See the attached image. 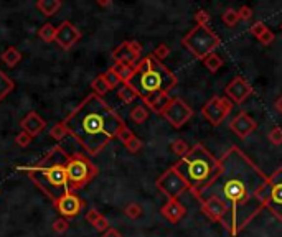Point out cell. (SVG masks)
I'll return each instance as SVG.
<instances>
[{
    "mask_svg": "<svg viewBox=\"0 0 282 237\" xmlns=\"http://www.w3.org/2000/svg\"><path fill=\"white\" fill-rule=\"evenodd\" d=\"M173 170L185 179L190 186V191L205 188L213 181V178L219 172V158L201 144H196L190 151L173 165Z\"/></svg>",
    "mask_w": 282,
    "mask_h": 237,
    "instance_id": "obj_5",
    "label": "cell"
},
{
    "mask_svg": "<svg viewBox=\"0 0 282 237\" xmlns=\"http://www.w3.org/2000/svg\"><path fill=\"white\" fill-rule=\"evenodd\" d=\"M210 13L206 10H198L195 13V25H203V27H210Z\"/></svg>",
    "mask_w": 282,
    "mask_h": 237,
    "instance_id": "obj_38",
    "label": "cell"
},
{
    "mask_svg": "<svg viewBox=\"0 0 282 237\" xmlns=\"http://www.w3.org/2000/svg\"><path fill=\"white\" fill-rule=\"evenodd\" d=\"M64 168H66V175H68L69 191L73 193L83 189L99 173L96 165H94L86 155L79 153V151H73V153L68 155V162L64 165Z\"/></svg>",
    "mask_w": 282,
    "mask_h": 237,
    "instance_id": "obj_6",
    "label": "cell"
},
{
    "mask_svg": "<svg viewBox=\"0 0 282 237\" xmlns=\"http://www.w3.org/2000/svg\"><path fill=\"white\" fill-rule=\"evenodd\" d=\"M117 139L122 142V145H124L125 148L130 151V153H139V151L142 150V147H144L142 140H140L139 137L129 129V127H125V129L122 130L119 135H117Z\"/></svg>",
    "mask_w": 282,
    "mask_h": 237,
    "instance_id": "obj_20",
    "label": "cell"
},
{
    "mask_svg": "<svg viewBox=\"0 0 282 237\" xmlns=\"http://www.w3.org/2000/svg\"><path fill=\"white\" fill-rule=\"evenodd\" d=\"M224 94H226V97L231 102L241 106V104L246 102L249 96L252 94V86L246 78L236 76V78H233L231 81L228 83V86L224 88Z\"/></svg>",
    "mask_w": 282,
    "mask_h": 237,
    "instance_id": "obj_14",
    "label": "cell"
},
{
    "mask_svg": "<svg viewBox=\"0 0 282 237\" xmlns=\"http://www.w3.org/2000/svg\"><path fill=\"white\" fill-rule=\"evenodd\" d=\"M219 43H221L219 36L216 35L210 27H203V25H195L182 40V45L185 46L196 59H201V61L208 55L215 53Z\"/></svg>",
    "mask_w": 282,
    "mask_h": 237,
    "instance_id": "obj_7",
    "label": "cell"
},
{
    "mask_svg": "<svg viewBox=\"0 0 282 237\" xmlns=\"http://www.w3.org/2000/svg\"><path fill=\"white\" fill-rule=\"evenodd\" d=\"M125 84L137 92L149 111L160 114L165 102L170 99V92L178 84V79L162 61L147 55L135 64L134 73Z\"/></svg>",
    "mask_w": 282,
    "mask_h": 237,
    "instance_id": "obj_3",
    "label": "cell"
},
{
    "mask_svg": "<svg viewBox=\"0 0 282 237\" xmlns=\"http://www.w3.org/2000/svg\"><path fill=\"white\" fill-rule=\"evenodd\" d=\"M142 56V45L137 40H127L121 43L117 48L112 51V59L114 63H125L130 66H135Z\"/></svg>",
    "mask_w": 282,
    "mask_h": 237,
    "instance_id": "obj_13",
    "label": "cell"
},
{
    "mask_svg": "<svg viewBox=\"0 0 282 237\" xmlns=\"http://www.w3.org/2000/svg\"><path fill=\"white\" fill-rule=\"evenodd\" d=\"M117 97H119L124 104H132L139 96H137V92H135L134 89L129 86V84L124 83V84H121V86L117 88Z\"/></svg>",
    "mask_w": 282,
    "mask_h": 237,
    "instance_id": "obj_27",
    "label": "cell"
},
{
    "mask_svg": "<svg viewBox=\"0 0 282 237\" xmlns=\"http://www.w3.org/2000/svg\"><path fill=\"white\" fill-rule=\"evenodd\" d=\"M53 206L63 219H73V217H78L81 214L86 203H84L83 198H79L76 193L68 191L66 194H63L58 201L53 203Z\"/></svg>",
    "mask_w": 282,
    "mask_h": 237,
    "instance_id": "obj_12",
    "label": "cell"
},
{
    "mask_svg": "<svg viewBox=\"0 0 282 237\" xmlns=\"http://www.w3.org/2000/svg\"><path fill=\"white\" fill-rule=\"evenodd\" d=\"M233 111V102L226 96H213L201 107V116L213 127L221 125Z\"/></svg>",
    "mask_w": 282,
    "mask_h": 237,
    "instance_id": "obj_10",
    "label": "cell"
},
{
    "mask_svg": "<svg viewBox=\"0 0 282 237\" xmlns=\"http://www.w3.org/2000/svg\"><path fill=\"white\" fill-rule=\"evenodd\" d=\"M160 214L168 222L177 224V222H180L187 216V207L180 200H167L165 205L160 207Z\"/></svg>",
    "mask_w": 282,
    "mask_h": 237,
    "instance_id": "obj_18",
    "label": "cell"
},
{
    "mask_svg": "<svg viewBox=\"0 0 282 237\" xmlns=\"http://www.w3.org/2000/svg\"><path fill=\"white\" fill-rule=\"evenodd\" d=\"M149 109L144 106V104H137V106H134L132 109H130V112H129V117H130V120L134 122V124H137V125H142L145 120L149 118Z\"/></svg>",
    "mask_w": 282,
    "mask_h": 237,
    "instance_id": "obj_25",
    "label": "cell"
},
{
    "mask_svg": "<svg viewBox=\"0 0 282 237\" xmlns=\"http://www.w3.org/2000/svg\"><path fill=\"white\" fill-rule=\"evenodd\" d=\"M104 76H106V79H107V83H109V86H111V89H117L122 84V81L119 78H117V74L112 71L111 68L106 71L104 73Z\"/></svg>",
    "mask_w": 282,
    "mask_h": 237,
    "instance_id": "obj_40",
    "label": "cell"
},
{
    "mask_svg": "<svg viewBox=\"0 0 282 237\" xmlns=\"http://www.w3.org/2000/svg\"><path fill=\"white\" fill-rule=\"evenodd\" d=\"M35 7L45 17H51L61 8V0H38L35 3Z\"/></svg>",
    "mask_w": 282,
    "mask_h": 237,
    "instance_id": "obj_22",
    "label": "cell"
},
{
    "mask_svg": "<svg viewBox=\"0 0 282 237\" xmlns=\"http://www.w3.org/2000/svg\"><path fill=\"white\" fill-rule=\"evenodd\" d=\"M238 15H239V20H243V22L251 20V18H252V8L248 7V5L239 7L238 8Z\"/></svg>",
    "mask_w": 282,
    "mask_h": 237,
    "instance_id": "obj_41",
    "label": "cell"
},
{
    "mask_svg": "<svg viewBox=\"0 0 282 237\" xmlns=\"http://www.w3.org/2000/svg\"><path fill=\"white\" fill-rule=\"evenodd\" d=\"M97 5H99V7H111L112 3L109 2V0H99V2H97Z\"/></svg>",
    "mask_w": 282,
    "mask_h": 237,
    "instance_id": "obj_44",
    "label": "cell"
},
{
    "mask_svg": "<svg viewBox=\"0 0 282 237\" xmlns=\"http://www.w3.org/2000/svg\"><path fill=\"white\" fill-rule=\"evenodd\" d=\"M101 237H124V236H122L117 229H112V227H111L109 231L102 232V236H101Z\"/></svg>",
    "mask_w": 282,
    "mask_h": 237,
    "instance_id": "obj_42",
    "label": "cell"
},
{
    "mask_svg": "<svg viewBox=\"0 0 282 237\" xmlns=\"http://www.w3.org/2000/svg\"><path fill=\"white\" fill-rule=\"evenodd\" d=\"M168 53H170V48L165 45V43H160L157 46V48L154 50V53H152V56L155 59H158V61H162V59H165L167 56H168Z\"/></svg>",
    "mask_w": 282,
    "mask_h": 237,
    "instance_id": "obj_39",
    "label": "cell"
},
{
    "mask_svg": "<svg viewBox=\"0 0 282 237\" xmlns=\"http://www.w3.org/2000/svg\"><path fill=\"white\" fill-rule=\"evenodd\" d=\"M31 140H33V137L28 135L27 132H18V134L15 135V144L20 147V148H27L28 145L31 144Z\"/></svg>",
    "mask_w": 282,
    "mask_h": 237,
    "instance_id": "obj_37",
    "label": "cell"
},
{
    "mask_svg": "<svg viewBox=\"0 0 282 237\" xmlns=\"http://www.w3.org/2000/svg\"><path fill=\"white\" fill-rule=\"evenodd\" d=\"M68 134L88 155H97L125 129V122L104 99L89 94L63 120Z\"/></svg>",
    "mask_w": 282,
    "mask_h": 237,
    "instance_id": "obj_2",
    "label": "cell"
},
{
    "mask_svg": "<svg viewBox=\"0 0 282 237\" xmlns=\"http://www.w3.org/2000/svg\"><path fill=\"white\" fill-rule=\"evenodd\" d=\"M203 64L208 68V71L210 73H216V71H219L221 69V66L224 64V61H223V58L219 56L218 53H211V55H208L206 58L203 59Z\"/></svg>",
    "mask_w": 282,
    "mask_h": 237,
    "instance_id": "obj_29",
    "label": "cell"
},
{
    "mask_svg": "<svg viewBox=\"0 0 282 237\" xmlns=\"http://www.w3.org/2000/svg\"><path fill=\"white\" fill-rule=\"evenodd\" d=\"M170 147H172V151L178 156V158H183V156H185L188 151H190V145H188L183 139L173 140Z\"/></svg>",
    "mask_w": 282,
    "mask_h": 237,
    "instance_id": "obj_31",
    "label": "cell"
},
{
    "mask_svg": "<svg viewBox=\"0 0 282 237\" xmlns=\"http://www.w3.org/2000/svg\"><path fill=\"white\" fill-rule=\"evenodd\" d=\"M193 109L183 101L182 97H170L163 106L160 116L175 129H180L193 117Z\"/></svg>",
    "mask_w": 282,
    "mask_h": 237,
    "instance_id": "obj_9",
    "label": "cell"
},
{
    "mask_svg": "<svg viewBox=\"0 0 282 237\" xmlns=\"http://www.w3.org/2000/svg\"><path fill=\"white\" fill-rule=\"evenodd\" d=\"M111 69L114 71V73L117 74V78H119L122 84H124V83H127L129 78L132 76L135 66L125 64V63H114V66H111Z\"/></svg>",
    "mask_w": 282,
    "mask_h": 237,
    "instance_id": "obj_26",
    "label": "cell"
},
{
    "mask_svg": "<svg viewBox=\"0 0 282 237\" xmlns=\"http://www.w3.org/2000/svg\"><path fill=\"white\" fill-rule=\"evenodd\" d=\"M2 61L10 68H15V66L22 61V53L17 46H8V48L2 53Z\"/></svg>",
    "mask_w": 282,
    "mask_h": 237,
    "instance_id": "obj_24",
    "label": "cell"
},
{
    "mask_svg": "<svg viewBox=\"0 0 282 237\" xmlns=\"http://www.w3.org/2000/svg\"><path fill=\"white\" fill-rule=\"evenodd\" d=\"M267 140L271 142L274 147H281L282 145V127L274 125L267 134Z\"/></svg>",
    "mask_w": 282,
    "mask_h": 237,
    "instance_id": "obj_34",
    "label": "cell"
},
{
    "mask_svg": "<svg viewBox=\"0 0 282 237\" xmlns=\"http://www.w3.org/2000/svg\"><path fill=\"white\" fill-rule=\"evenodd\" d=\"M81 40V31L79 28L71 23L69 20H64L60 23V27H56V38L55 41L58 43L63 50L73 48L78 41Z\"/></svg>",
    "mask_w": 282,
    "mask_h": 237,
    "instance_id": "obj_16",
    "label": "cell"
},
{
    "mask_svg": "<svg viewBox=\"0 0 282 237\" xmlns=\"http://www.w3.org/2000/svg\"><path fill=\"white\" fill-rule=\"evenodd\" d=\"M86 221L94 227V229H97L99 232H106V231L111 229L109 221H107L97 209H89L86 212Z\"/></svg>",
    "mask_w": 282,
    "mask_h": 237,
    "instance_id": "obj_21",
    "label": "cell"
},
{
    "mask_svg": "<svg viewBox=\"0 0 282 237\" xmlns=\"http://www.w3.org/2000/svg\"><path fill=\"white\" fill-rule=\"evenodd\" d=\"M13 89H15V83H13L2 69H0V102H2L3 99L13 91Z\"/></svg>",
    "mask_w": 282,
    "mask_h": 237,
    "instance_id": "obj_28",
    "label": "cell"
},
{
    "mask_svg": "<svg viewBox=\"0 0 282 237\" xmlns=\"http://www.w3.org/2000/svg\"><path fill=\"white\" fill-rule=\"evenodd\" d=\"M264 207L276 219L282 221V167L269 177V183L264 191Z\"/></svg>",
    "mask_w": 282,
    "mask_h": 237,
    "instance_id": "obj_11",
    "label": "cell"
},
{
    "mask_svg": "<svg viewBox=\"0 0 282 237\" xmlns=\"http://www.w3.org/2000/svg\"><path fill=\"white\" fill-rule=\"evenodd\" d=\"M249 31H251V35L256 36V40H259L264 46L272 45V43H274V40H276L274 31H272L271 28L267 27L264 22H261V20L256 22V23H252V25L249 27Z\"/></svg>",
    "mask_w": 282,
    "mask_h": 237,
    "instance_id": "obj_19",
    "label": "cell"
},
{
    "mask_svg": "<svg viewBox=\"0 0 282 237\" xmlns=\"http://www.w3.org/2000/svg\"><path fill=\"white\" fill-rule=\"evenodd\" d=\"M269 177L239 147L233 145L219 158V172L205 188L191 191L213 222L236 237L264 209Z\"/></svg>",
    "mask_w": 282,
    "mask_h": 237,
    "instance_id": "obj_1",
    "label": "cell"
},
{
    "mask_svg": "<svg viewBox=\"0 0 282 237\" xmlns=\"http://www.w3.org/2000/svg\"><path fill=\"white\" fill-rule=\"evenodd\" d=\"M155 186L160 191L167 200H178L185 191H190V186L187 184V181L183 179L178 172L170 167L167 172H163L160 177L155 181Z\"/></svg>",
    "mask_w": 282,
    "mask_h": 237,
    "instance_id": "obj_8",
    "label": "cell"
},
{
    "mask_svg": "<svg viewBox=\"0 0 282 237\" xmlns=\"http://www.w3.org/2000/svg\"><path fill=\"white\" fill-rule=\"evenodd\" d=\"M20 127H22V130L27 132L28 135L38 137L41 132L46 129V120L40 116L38 112L31 111L20 120Z\"/></svg>",
    "mask_w": 282,
    "mask_h": 237,
    "instance_id": "obj_17",
    "label": "cell"
},
{
    "mask_svg": "<svg viewBox=\"0 0 282 237\" xmlns=\"http://www.w3.org/2000/svg\"><path fill=\"white\" fill-rule=\"evenodd\" d=\"M66 135H69V134H68L66 127H64V124H63V120L58 122V124H55L50 130V137L51 139H55L56 142H61Z\"/></svg>",
    "mask_w": 282,
    "mask_h": 237,
    "instance_id": "obj_33",
    "label": "cell"
},
{
    "mask_svg": "<svg viewBox=\"0 0 282 237\" xmlns=\"http://www.w3.org/2000/svg\"><path fill=\"white\" fill-rule=\"evenodd\" d=\"M68 151L61 145H55L38 163L23 168L36 188H40L51 203H56L69 191L68 175L64 165L68 162Z\"/></svg>",
    "mask_w": 282,
    "mask_h": 237,
    "instance_id": "obj_4",
    "label": "cell"
},
{
    "mask_svg": "<svg viewBox=\"0 0 282 237\" xmlns=\"http://www.w3.org/2000/svg\"><path fill=\"white\" fill-rule=\"evenodd\" d=\"M274 109L282 116V94H281L279 97H277V101L274 102Z\"/></svg>",
    "mask_w": 282,
    "mask_h": 237,
    "instance_id": "obj_43",
    "label": "cell"
},
{
    "mask_svg": "<svg viewBox=\"0 0 282 237\" xmlns=\"http://www.w3.org/2000/svg\"><path fill=\"white\" fill-rule=\"evenodd\" d=\"M91 89H93V94H96V96H99V97H102V96H104V94H107L109 91H112L111 86H109V83H107V79H106L104 73H102V74H97L96 78L93 79Z\"/></svg>",
    "mask_w": 282,
    "mask_h": 237,
    "instance_id": "obj_23",
    "label": "cell"
},
{
    "mask_svg": "<svg viewBox=\"0 0 282 237\" xmlns=\"http://www.w3.org/2000/svg\"><path fill=\"white\" fill-rule=\"evenodd\" d=\"M124 214L129 217V219H139L140 216L144 214V209H142V206L139 205V203H129L127 206L124 207Z\"/></svg>",
    "mask_w": 282,
    "mask_h": 237,
    "instance_id": "obj_32",
    "label": "cell"
},
{
    "mask_svg": "<svg viewBox=\"0 0 282 237\" xmlns=\"http://www.w3.org/2000/svg\"><path fill=\"white\" fill-rule=\"evenodd\" d=\"M279 28H281V31H282V23H281V27H279Z\"/></svg>",
    "mask_w": 282,
    "mask_h": 237,
    "instance_id": "obj_45",
    "label": "cell"
},
{
    "mask_svg": "<svg viewBox=\"0 0 282 237\" xmlns=\"http://www.w3.org/2000/svg\"><path fill=\"white\" fill-rule=\"evenodd\" d=\"M51 229H53L55 234H64V232L69 229V222H68V219L60 217V219H56L53 224H51Z\"/></svg>",
    "mask_w": 282,
    "mask_h": 237,
    "instance_id": "obj_36",
    "label": "cell"
},
{
    "mask_svg": "<svg viewBox=\"0 0 282 237\" xmlns=\"http://www.w3.org/2000/svg\"><path fill=\"white\" fill-rule=\"evenodd\" d=\"M38 36H40V40L45 41V43H51V41H55V38H56V27L51 25L48 22L43 23L38 30Z\"/></svg>",
    "mask_w": 282,
    "mask_h": 237,
    "instance_id": "obj_30",
    "label": "cell"
},
{
    "mask_svg": "<svg viewBox=\"0 0 282 237\" xmlns=\"http://www.w3.org/2000/svg\"><path fill=\"white\" fill-rule=\"evenodd\" d=\"M229 130H231L238 139L246 140L248 137H251L257 130V122H256V118H252L248 112L243 111L231 118V122H229Z\"/></svg>",
    "mask_w": 282,
    "mask_h": 237,
    "instance_id": "obj_15",
    "label": "cell"
},
{
    "mask_svg": "<svg viewBox=\"0 0 282 237\" xmlns=\"http://www.w3.org/2000/svg\"><path fill=\"white\" fill-rule=\"evenodd\" d=\"M221 20L226 27H236V23L239 22L238 10H234V8H228V10L223 13Z\"/></svg>",
    "mask_w": 282,
    "mask_h": 237,
    "instance_id": "obj_35",
    "label": "cell"
}]
</instances>
